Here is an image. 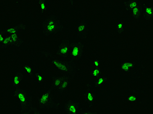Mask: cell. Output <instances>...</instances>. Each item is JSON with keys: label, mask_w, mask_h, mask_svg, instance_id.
I'll return each instance as SVG.
<instances>
[{"label": "cell", "mask_w": 153, "mask_h": 114, "mask_svg": "<svg viewBox=\"0 0 153 114\" xmlns=\"http://www.w3.org/2000/svg\"><path fill=\"white\" fill-rule=\"evenodd\" d=\"M52 61L62 75L73 77L77 73V65L74 61L72 60H62L55 58Z\"/></svg>", "instance_id": "obj_1"}, {"label": "cell", "mask_w": 153, "mask_h": 114, "mask_svg": "<svg viewBox=\"0 0 153 114\" xmlns=\"http://www.w3.org/2000/svg\"><path fill=\"white\" fill-rule=\"evenodd\" d=\"M52 91L50 89L40 99V103L42 108L48 109H57L60 107V103L56 100L52 93Z\"/></svg>", "instance_id": "obj_2"}, {"label": "cell", "mask_w": 153, "mask_h": 114, "mask_svg": "<svg viewBox=\"0 0 153 114\" xmlns=\"http://www.w3.org/2000/svg\"><path fill=\"white\" fill-rule=\"evenodd\" d=\"M90 30V22L86 18H82L76 28V36L79 39L85 40L87 38Z\"/></svg>", "instance_id": "obj_3"}, {"label": "cell", "mask_w": 153, "mask_h": 114, "mask_svg": "<svg viewBox=\"0 0 153 114\" xmlns=\"http://www.w3.org/2000/svg\"><path fill=\"white\" fill-rule=\"evenodd\" d=\"M85 45L83 42H78L71 43L70 54V60L75 61L82 58L84 52Z\"/></svg>", "instance_id": "obj_4"}, {"label": "cell", "mask_w": 153, "mask_h": 114, "mask_svg": "<svg viewBox=\"0 0 153 114\" xmlns=\"http://www.w3.org/2000/svg\"><path fill=\"white\" fill-rule=\"evenodd\" d=\"M71 43L68 39L64 38L61 41L58 48L57 55L63 59H66L70 55Z\"/></svg>", "instance_id": "obj_5"}, {"label": "cell", "mask_w": 153, "mask_h": 114, "mask_svg": "<svg viewBox=\"0 0 153 114\" xmlns=\"http://www.w3.org/2000/svg\"><path fill=\"white\" fill-rule=\"evenodd\" d=\"M63 110L64 112L67 114H78L81 110L80 103L72 100H69L65 103Z\"/></svg>", "instance_id": "obj_6"}, {"label": "cell", "mask_w": 153, "mask_h": 114, "mask_svg": "<svg viewBox=\"0 0 153 114\" xmlns=\"http://www.w3.org/2000/svg\"><path fill=\"white\" fill-rule=\"evenodd\" d=\"M15 94L16 96L19 100L22 106L24 107L29 106L31 103V98L28 96L25 92L22 90L18 89L16 91Z\"/></svg>", "instance_id": "obj_7"}, {"label": "cell", "mask_w": 153, "mask_h": 114, "mask_svg": "<svg viewBox=\"0 0 153 114\" xmlns=\"http://www.w3.org/2000/svg\"><path fill=\"white\" fill-rule=\"evenodd\" d=\"M73 78L70 76H66L57 90L59 94L62 95L68 90Z\"/></svg>", "instance_id": "obj_8"}, {"label": "cell", "mask_w": 153, "mask_h": 114, "mask_svg": "<svg viewBox=\"0 0 153 114\" xmlns=\"http://www.w3.org/2000/svg\"><path fill=\"white\" fill-rule=\"evenodd\" d=\"M84 97L85 102L90 107L92 106L94 101L96 99V95L92 92L89 88L84 92Z\"/></svg>", "instance_id": "obj_9"}, {"label": "cell", "mask_w": 153, "mask_h": 114, "mask_svg": "<svg viewBox=\"0 0 153 114\" xmlns=\"http://www.w3.org/2000/svg\"><path fill=\"white\" fill-rule=\"evenodd\" d=\"M66 76L62 75L60 76H55L53 77L50 84V89L52 91L57 90Z\"/></svg>", "instance_id": "obj_10"}, {"label": "cell", "mask_w": 153, "mask_h": 114, "mask_svg": "<svg viewBox=\"0 0 153 114\" xmlns=\"http://www.w3.org/2000/svg\"><path fill=\"white\" fill-rule=\"evenodd\" d=\"M23 77L22 72L20 71L17 72L15 74L12 80V84L15 87H18L20 85Z\"/></svg>", "instance_id": "obj_11"}, {"label": "cell", "mask_w": 153, "mask_h": 114, "mask_svg": "<svg viewBox=\"0 0 153 114\" xmlns=\"http://www.w3.org/2000/svg\"><path fill=\"white\" fill-rule=\"evenodd\" d=\"M108 80L107 77L105 76H100L94 80L93 83L94 87L95 88L99 87L106 82Z\"/></svg>", "instance_id": "obj_12"}, {"label": "cell", "mask_w": 153, "mask_h": 114, "mask_svg": "<svg viewBox=\"0 0 153 114\" xmlns=\"http://www.w3.org/2000/svg\"><path fill=\"white\" fill-rule=\"evenodd\" d=\"M90 75L91 77L94 80L101 76V71L99 69L95 68L91 71Z\"/></svg>", "instance_id": "obj_13"}, {"label": "cell", "mask_w": 153, "mask_h": 114, "mask_svg": "<svg viewBox=\"0 0 153 114\" xmlns=\"http://www.w3.org/2000/svg\"><path fill=\"white\" fill-rule=\"evenodd\" d=\"M133 65L132 63L130 62L124 63L121 66L122 69L124 71L128 72L129 70V67H132Z\"/></svg>", "instance_id": "obj_14"}, {"label": "cell", "mask_w": 153, "mask_h": 114, "mask_svg": "<svg viewBox=\"0 0 153 114\" xmlns=\"http://www.w3.org/2000/svg\"><path fill=\"white\" fill-rule=\"evenodd\" d=\"M24 68L30 75H32V69L30 66L28 65H24Z\"/></svg>", "instance_id": "obj_15"}, {"label": "cell", "mask_w": 153, "mask_h": 114, "mask_svg": "<svg viewBox=\"0 0 153 114\" xmlns=\"http://www.w3.org/2000/svg\"><path fill=\"white\" fill-rule=\"evenodd\" d=\"M80 113L82 114H96V112H93L90 110H81L80 112Z\"/></svg>", "instance_id": "obj_16"}, {"label": "cell", "mask_w": 153, "mask_h": 114, "mask_svg": "<svg viewBox=\"0 0 153 114\" xmlns=\"http://www.w3.org/2000/svg\"><path fill=\"white\" fill-rule=\"evenodd\" d=\"M36 75V78L38 82L41 83L43 82L44 79L42 76L39 74H37Z\"/></svg>", "instance_id": "obj_17"}, {"label": "cell", "mask_w": 153, "mask_h": 114, "mask_svg": "<svg viewBox=\"0 0 153 114\" xmlns=\"http://www.w3.org/2000/svg\"><path fill=\"white\" fill-rule=\"evenodd\" d=\"M11 39V36L6 38L3 42V44L5 45H6L9 43H11L10 42V40Z\"/></svg>", "instance_id": "obj_18"}, {"label": "cell", "mask_w": 153, "mask_h": 114, "mask_svg": "<svg viewBox=\"0 0 153 114\" xmlns=\"http://www.w3.org/2000/svg\"><path fill=\"white\" fill-rule=\"evenodd\" d=\"M7 32L11 34H14L16 33V30L14 28H10L7 31Z\"/></svg>", "instance_id": "obj_19"}, {"label": "cell", "mask_w": 153, "mask_h": 114, "mask_svg": "<svg viewBox=\"0 0 153 114\" xmlns=\"http://www.w3.org/2000/svg\"><path fill=\"white\" fill-rule=\"evenodd\" d=\"M138 8L137 7L134 8L133 10V13L134 15L136 16L137 15L138 12Z\"/></svg>", "instance_id": "obj_20"}, {"label": "cell", "mask_w": 153, "mask_h": 114, "mask_svg": "<svg viewBox=\"0 0 153 114\" xmlns=\"http://www.w3.org/2000/svg\"><path fill=\"white\" fill-rule=\"evenodd\" d=\"M146 11L147 13L150 15H151L152 14V9L150 7H148L146 8Z\"/></svg>", "instance_id": "obj_21"}, {"label": "cell", "mask_w": 153, "mask_h": 114, "mask_svg": "<svg viewBox=\"0 0 153 114\" xmlns=\"http://www.w3.org/2000/svg\"><path fill=\"white\" fill-rule=\"evenodd\" d=\"M137 3L136 2H133L131 3L129 6L130 8H133L136 7L137 6Z\"/></svg>", "instance_id": "obj_22"}, {"label": "cell", "mask_w": 153, "mask_h": 114, "mask_svg": "<svg viewBox=\"0 0 153 114\" xmlns=\"http://www.w3.org/2000/svg\"><path fill=\"white\" fill-rule=\"evenodd\" d=\"M128 100L131 101H134L136 100V98L135 96H130L129 97Z\"/></svg>", "instance_id": "obj_23"}, {"label": "cell", "mask_w": 153, "mask_h": 114, "mask_svg": "<svg viewBox=\"0 0 153 114\" xmlns=\"http://www.w3.org/2000/svg\"><path fill=\"white\" fill-rule=\"evenodd\" d=\"M94 65L95 67H97L100 65V63L99 61L98 60H95L94 62Z\"/></svg>", "instance_id": "obj_24"}, {"label": "cell", "mask_w": 153, "mask_h": 114, "mask_svg": "<svg viewBox=\"0 0 153 114\" xmlns=\"http://www.w3.org/2000/svg\"><path fill=\"white\" fill-rule=\"evenodd\" d=\"M122 23L119 24L118 25V29L120 30H121L122 28Z\"/></svg>", "instance_id": "obj_25"}, {"label": "cell", "mask_w": 153, "mask_h": 114, "mask_svg": "<svg viewBox=\"0 0 153 114\" xmlns=\"http://www.w3.org/2000/svg\"><path fill=\"white\" fill-rule=\"evenodd\" d=\"M4 40L3 37L2 36V35L0 34V42H3Z\"/></svg>", "instance_id": "obj_26"}, {"label": "cell", "mask_w": 153, "mask_h": 114, "mask_svg": "<svg viewBox=\"0 0 153 114\" xmlns=\"http://www.w3.org/2000/svg\"><path fill=\"white\" fill-rule=\"evenodd\" d=\"M41 7L42 9H44L45 8V6L44 3L42 4L41 5Z\"/></svg>", "instance_id": "obj_27"}]
</instances>
